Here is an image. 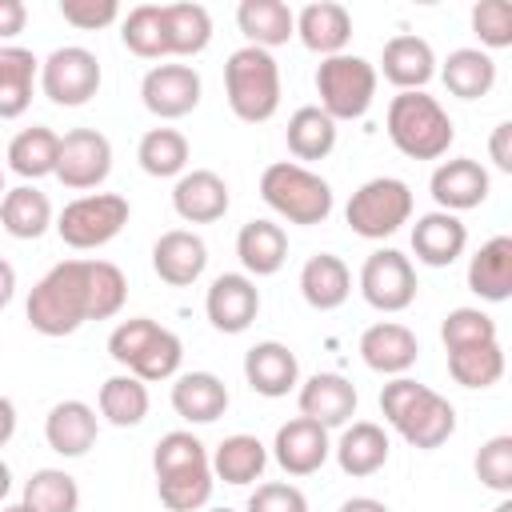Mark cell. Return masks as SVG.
<instances>
[{
  "mask_svg": "<svg viewBox=\"0 0 512 512\" xmlns=\"http://www.w3.org/2000/svg\"><path fill=\"white\" fill-rule=\"evenodd\" d=\"M380 412L412 448L424 452L440 448L456 432V408L412 376H392L380 388Z\"/></svg>",
  "mask_w": 512,
  "mask_h": 512,
  "instance_id": "cell-1",
  "label": "cell"
},
{
  "mask_svg": "<svg viewBox=\"0 0 512 512\" xmlns=\"http://www.w3.org/2000/svg\"><path fill=\"white\" fill-rule=\"evenodd\" d=\"M84 320H88V260H60L36 280L28 296V324L40 336H72Z\"/></svg>",
  "mask_w": 512,
  "mask_h": 512,
  "instance_id": "cell-2",
  "label": "cell"
},
{
  "mask_svg": "<svg viewBox=\"0 0 512 512\" xmlns=\"http://www.w3.org/2000/svg\"><path fill=\"white\" fill-rule=\"evenodd\" d=\"M384 124H388V140L408 160H440L456 136L452 116L428 92H396Z\"/></svg>",
  "mask_w": 512,
  "mask_h": 512,
  "instance_id": "cell-3",
  "label": "cell"
},
{
  "mask_svg": "<svg viewBox=\"0 0 512 512\" xmlns=\"http://www.w3.org/2000/svg\"><path fill=\"white\" fill-rule=\"evenodd\" d=\"M108 356L128 368L136 380L152 384V380H172L180 372V360H184V344L176 332L160 328L156 320L148 316H132L124 324L112 328L108 336Z\"/></svg>",
  "mask_w": 512,
  "mask_h": 512,
  "instance_id": "cell-4",
  "label": "cell"
},
{
  "mask_svg": "<svg viewBox=\"0 0 512 512\" xmlns=\"http://www.w3.org/2000/svg\"><path fill=\"white\" fill-rule=\"evenodd\" d=\"M260 196L276 216H284L288 224H304V228L324 224L332 212V184L296 160L268 164L260 172Z\"/></svg>",
  "mask_w": 512,
  "mask_h": 512,
  "instance_id": "cell-5",
  "label": "cell"
},
{
  "mask_svg": "<svg viewBox=\"0 0 512 512\" xmlns=\"http://www.w3.org/2000/svg\"><path fill=\"white\" fill-rule=\"evenodd\" d=\"M224 92L228 108L244 124H264L280 108V64L272 60V52L244 44L224 64Z\"/></svg>",
  "mask_w": 512,
  "mask_h": 512,
  "instance_id": "cell-6",
  "label": "cell"
},
{
  "mask_svg": "<svg viewBox=\"0 0 512 512\" xmlns=\"http://www.w3.org/2000/svg\"><path fill=\"white\" fill-rule=\"evenodd\" d=\"M316 92V108H324L332 120H360L376 100V64L352 52L328 56L316 68Z\"/></svg>",
  "mask_w": 512,
  "mask_h": 512,
  "instance_id": "cell-7",
  "label": "cell"
},
{
  "mask_svg": "<svg viewBox=\"0 0 512 512\" xmlns=\"http://www.w3.org/2000/svg\"><path fill=\"white\" fill-rule=\"evenodd\" d=\"M344 220L356 236L364 240H384L392 232H400L408 220H412V188L396 176H376V180H364L348 208H344Z\"/></svg>",
  "mask_w": 512,
  "mask_h": 512,
  "instance_id": "cell-8",
  "label": "cell"
},
{
  "mask_svg": "<svg viewBox=\"0 0 512 512\" xmlns=\"http://www.w3.org/2000/svg\"><path fill=\"white\" fill-rule=\"evenodd\" d=\"M132 208L124 196L116 192H92V196H76L72 204H64L60 220H56V232L68 248H104L108 240H116L128 224Z\"/></svg>",
  "mask_w": 512,
  "mask_h": 512,
  "instance_id": "cell-9",
  "label": "cell"
},
{
  "mask_svg": "<svg viewBox=\"0 0 512 512\" xmlns=\"http://www.w3.org/2000/svg\"><path fill=\"white\" fill-rule=\"evenodd\" d=\"M40 88L52 104L60 108H80L96 96L100 88V60L96 52L80 48V44H64L56 48L44 64H40Z\"/></svg>",
  "mask_w": 512,
  "mask_h": 512,
  "instance_id": "cell-10",
  "label": "cell"
},
{
  "mask_svg": "<svg viewBox=\"0 0 512 512\" xmlns=\"http://www.w3.org/2000/svg\"><path fill=\"white\" fill-rule=\"evenodd\" d=\"M108 172H112V144H108L104 132L72 128V132L60 136V156H56V172L52 176L64 188H76V192L96 188V184L108 180Z\"/></svg>",
  "mask_w": 512,
  "mask_h": 512,
  "instance_id": "cell-11",
  "label": "cell"
},
{
  "mask_svg": "<svg viewBox=\"0 0 512 512\" xmlns=\"http://www.w3.org/2000/svg\"><path fill=\"white\" fill-rule=\"evenodd\" d=\"M360 292L376 312H404L416 300V268L404 252L380 248L360 268Z\"/></svg>",
  "mask_w": 512,
  "mask_h": 512,
  "instance_id": "cell-12",
  "label": "cell"
},
{
  "mask_svg": "<svg viewBox=\"0 0 512 512\" xmlns=\"http://www.w3.org/2000/svg\"><path fill=\"white\" fill-rule=\"evenodd\" d=\"M140 100L160 120H180L200 104V72L192 64H156L140 80Z\"/></svg>",
  "mask_w": 512,
  "mask_h": 512,
  "instance_id": "cell-13",
  "label": "cell"
},
{
  "mask_svg": "<svg viewBox=\"0 0 512 512\" xmlns=\"http://www.w3.org/2000/svg\"><path fill=\"white\" fill-rule=\"evenodd\" d=\"M204 312H208V320H212L216 332H228V336L244 332L256 320V312H260V288H256V280L244 276V272H220L212 280L208 296H204Z\"/></svg>",
  "mask_w": 512,
  "mask_h": 512,
  "instance_id": "cell-14",
  "label": "cell"
},
{
  "mask_svg": "<svg viewBox=\"0 0 512 512\" xmlns=\"http://www.w3.org/2000/svg\"><path fill=\"white\" fill-rule=\"evenodd\" d=\"M428 188H432V200L440 204V212H452V216H456V212L480 208V204L488 200L492 180H488V168H484L480 160L456 156V160H444V164L432 172Z\"/></svg>",
  "mask_w": 512,
  "mask_h": 512,
  "instance_id": "cell-15",
  "label": "cell"
},
{
  "mask_svg": "<svg viewBox=\"0 0 512 512\" xmlns=\"http://www.w3.org/2000/svg\"><path fill=\"white\" fill-rule=\"evenodd\" d=\"M332 444H328V428H320L316 420L308 416H296L288 424L276 428V440H272V456L276 464L288 472V476H312L324 468Z\"/></svg>",
  "mask_w": 512,
  "mask_h": 512,
  "instance_id": "cell-16",
  "label": "cell"
},
{
  "mask_svg": "<svg viewBox=\"0 0 512 512\" xmlns=\"http://www.w3.org/2000/svg\"><path fill=\"white\" fill-rule=\"evenodd\" d=\"M356 388L352 380H344L340 372H316L300 384L296 392V404H300V416L316 420L320 428H344L352 416H356Z\"/></svg>",
  "mask_w": 512,
  "mask_h": 512,
  "instance_id": "cell-17",
  "label": "cell"
},
{
  "mask_svg": "<svg viewBox=\"0 0 512 512\" xmlns=\"http://www.w3.org/2000/svg\"><path fill=\"white\" fill-rule=\"evenodd\" d=\"M420 356V340L408 324L380 320L360 332V360L380 376H404Z\"/></svg>",
  "mask_w": 512,
  "mask_h": 512,
  "instance_id": "cell-18",
  "label": "cell"
},
{
  "mask_svg": "<svg viewBox=\"0 0 512 512\" xmlns=\"http://www.w3.org/2000/svg\"><path fill=\"white\" fill-rule=\"evenodd\" d=\"M244 380L252 392L268 396V400H280L288 396L296 384H300V364H296V352L280 340H260L244 352Z\"/></svg>",
  "mask_w": 512,
  "mask_h": 512,
  "instance_id": "cell-19",
  "label": "cell"
},
{
  "mask_svg": "<svg viewBox=\"0 0 512 512\" xmlns=\"http://www.w3.org/2000/svg\"><path fill=\"white\" fill-rule=\"evenodd\" d=\"M232 196H228V184L220 172L212 168H192L176 180L172 188V208L180 220L188 224H216L224 212H228Z\"/></svg>",
  "mask_w": 512,
  "mask_h": 512,
  "instance_id": "cell-20",
  "label": "cell"
},
{
  "mask_svg": "<svg viewBox=\"0 0 512 512\" xmlns=\"http://www.w3.org/2000/svg\"><path fill=\"white\" fill-rule=\"evenodd\" d=\"M152 268H156V276H160L164 284L188 288V284H196V280L204 276V268H208V244H204L196 232H188V228H172V232H164V236L152 244Z\"/></svg>",
  "mask_w": 512,
  "mask_h": 512,
  "instance_id": "cell-21",
  "label": "cell"
},
{
  "mask_svg": "<svg viewBox=\"0 0 512 512\" xmlns=\"http://www.w3.org/2000/svg\"><path fill=\"white\" fill-rule=\"evenodd\" d=\"M296 36L308 52L316 56H340L352 40V16L344 4L336 0H316V4H304L296 12Z\"/></svg>",
  "mask_w": 512,
  "mask_h": 512,
  "instance_id": "cell-22",
  "label": "cell"
},
{
  "mask_svg": "<svg viewBox=\"0 0 512 512\" xmlns=\"http://www.w3.org/2000/svg\"><path fill=\"white\" fill-rule=\"evenodd\" d=\"M464 248H468V228L452 212L436 208V212H424L412 224V252L428 268H448L452 260L464 256Z\"/></svg>",
  "mask_w": 512,
  "mask_h": 512,
  "instance_id": "cell-23",
  "label": "cell"
},
{
  "mask_svg": "<svg viewBox=\"0 0 512 512\" xmlns=\"http://www.w3.org/2000/svg\"><path fill=\"white\" fill-rule=\"evenodd\" d=\"M96 432H100L96 408L84 400H60L44 416V440L56 456H84L96 444Z\"/></svg>",
  "mask_w": 512,
  "mask_h": 512,
  "instance_id": "cell-24",
  "label": "cell"
},
{
  "mask_svg": "<svg viewBox=\"0 0 512 512\" xmlns=\"http://www.w3.org/2000/svg\"><path fill=\"white\" fill-rule=\"evenodd\" d=\"M380 68H384V80L396 84L400 92H424V84L436 76V52L428 40L404 32L384 44Z\"/></svg>",
  "mask_w": 512,
  "mask_h": 512,
  "instance_id": "cell-25",
  "label": "cell"
},
{
  "mask_svg": "<svg viewBox=\"0 0 512 512\" xmlns=\"http://www.w3.org/2000/svg\"><path fill=\"white\" fill-rule=\"evenodd\" d=\"M332 452H336V464H340L344 476H372V472H380L388 464L392 444H388V432L380 424L352 420V424H344V432H340Z\"/></svg>",
  "mask_w": 512,
  "mask_h": 512,
  "instance_id": "cell-26",
  "label": "cell"
},
{
  "mask_svg": "<svg viewBox=\"0 0 512 512\" xmlns=\"http://www.w3.org/2000/svg\"><path fill=\"white\" fill-rule=\"evenodd\" d=\"M236 24H240L244 40L264 52H272L296 36V12L284 0H240Z\"/></svg>",
  "mask_w": 512,
  "mask_h": 512,
  "instance_id": "cell-27",
  "label": "cell"
},
{
  "mask_svg": "<svg viewBox=\"0 0 512 512\" xmlns=\"http://www.w3.org/2000/svg\"><path fill=\"white\" fill-rule=\"evenodd\" d=\"M348 292H352V272H348V264L340 256L316 252V256L304 260V268H300V296L308 300V308L332 312V308H340L348 300Z\"/></svg>",
  "mask_w": 512,
  "mask_h": 512,
  "instance_id": "cell-28",
  "label": "cell"
},
{
  "mask_svg": "<svg viewBox=\"0 0 512 512\" xmlns=\"http://www.w3.org/2000/svg\"><path fill=\"white\" fill-rule=\"evenodd\" d=\"M172 408L188 424H212L228 412V388L212 372H184L172 384Z\"/></svg>",
  "mask_w": 512,
  "mask_h": 512,
  "instance_id": "cell-29",
  "label": "cell"
},
{
  "mask_svg": "<svg viewBox=\"0 0 512 512\" xmlns=\"http://www.w3.org/2000/svg\"><path fill=\"white\" fill-rule=\"evenodd\" d=\"M236 256L248 276H276L288 260V236L272 220H248L236 232Z\"/></svg>",
  "mask_w": 512,
  "mask_h": 512,
  "instance_id": "cell-30",
  "label": "cell"
},
{
  "mask_svg": "<svg viewBox=\"0 0 512 512\" xmlns=\"http://www.w3.org/2000/svg\"><path fill=\"white\" fill-rule=\"evenodd\" d=\"M468 288L488 304L512 296V236H492L480 244V252L468 260Z\"/></svg>",
  "mask_w": 512,
  "mask_h": 512,
  "instance_id": "cell-31",
  "label": "cell"
},
{
  "mask_svg": "<svg viewBox=\"0 0 512 512\" xmlns=\"http://www.w3.org/2000/svg\"><path fill=\"white\" fill-rule=\"evenodd\" d=\"M40 60L20 44H0V120H16L32 104Z\"/></svg>",
  "mask_w": 512,
  "mask_h": 512,
  "instance_id": "cell-32",
  "label": "cell"
},
{
  "mask_svg": "<svg viewBox=\"0 0 512 512\" xmlns=\"http://www.w3.org/2000/svg\"><path fill=\"white\" fill-rule=\"evenodd\" d=\"M0 224L16 240H40L52 224V200L32 184L8 188L0 200Z\"/></svg>",
  "mask_w": 512,
  "mask_h": 512,
  "instance_id": "cell-33",
  "label": "cell"
},
{
  "mask_svg": "<svg viewBox=\"0 0 512 512\" xmlns=\"http://www.w3.org/2000/svg\"><path fill=\"white\" fill-rule=\"evenodd\" d=\"M208 460H212V476L216 480H224V484H252L268 468V448L256 436L236 432V436H224Z\"/></svg>",
  "mask_w": 512,
  "mask_h": 512,
  "instance_id": "cell-34",
  "label": "cell"
},
{
  "mask_svg": "<svg viewBox=\"0 0 512 512\" xmlns=\"http://www.w3.org/2000/svg\"><path fill=\"white\" fill-rule=\"evenodd\" d=\"M440 80H444V88L452 96L480 100L496 84V60L488 52H480V48H456V52H448V60L440 68Z\"/></svg>",
  "mask_w": 512,
  "mask_h": 512,
  "instance_id": "cell-35",
  "label": "cell"
},
{
  "mask_svg": "<svg viewBox=\"0 0 512 512\" xmlns=\"http://www.w3.org/2000/svg\"><path fill=\"white\" fill-rule=\"evenodd\" d=\"M164 40H168V56H200L212 40L208 8L192 0L164 4Z\"/></svg>",
  "mask_w": 512,
  "mask_h": 512,
  "instance_id": "cell-36",
  "label": "cell"
},
{
  "mask_svg": "<svg viewBox=\"0 0 512 512\" xmlns=\"http://www.w3.org/2000/svg\"><path fill=\"white\" fill-rule=\"evenodd\" d=\"M284 140H288V152L296 160H324L332 148H336V120L316 108V104H304L288 116V128H284Z\"/></svg>",
  "mask_w": 512,
  "mask_h": 512,
  "instance_id": "cell-37",
  "label": "cell"
},
{
  "mask_svg": "<svg viewBox=\"0 0 512 512\" xmlns=\"http://www.w3.org/2000/svg\"><path fill=\"white\" fill-rule=\"evenodd\" d=\"M56 156H60V136L44 124H32L24 132L12 136L8 144V168L24 180H40L56 172Z\"/></svg>",
  "mask_w": 512,
  "mask_h": 512,
  "instance_id": "cell-38",
  "label": "cell"
},
{
  "mask_svg": "<svg viewBox=\"0 0 512 512\" xmlns=\"http://www.w3.org/2000/svg\"><path fill=\"white\" fill-rule=\"evenodd\" d=\"M96 404H100V416L108 420V424H116V428H136L144 416H148V384L144 380H136L132 372H120V376H108L104 384H100V396H96Z\"/></svg>",
  "mask_w": 512,
  "mask_h": 512,
  "instance_id": "cell-39",
  "label": "cell"
},
{
  "mask_svg": "<svg viewBox=\"0 0 512 512\" xmlns=\"http://www.w3.org/2000/svg\"><path fill=\"white\" fill-rule=\"evenodd\" d=\"M212 484H216L212 460L156 476V492H160V504L168 512H196V508H204L212 500Z\"/></svg>",
  "mask_w": 512,
  "mask_h": 512,
  "instance_id": "cell-40",
  "label": "cell"
},
{
  "mask_svg": "<svg viewBox=\"0 0 512 512\" xmlns=\"http://www.w3.org/2000/svg\"><path fill=\"white\" fill-rule=\"evenodd\" d=\"M136 160L148 176L168 180V176H184L188 168V136L176 128H148L136 144Z\"/></svg>",
  "mask_w": 512,
  "mask_h": 512,
  "instance_id": "cell-41",
  "label": "cell"
},
{
  "mask_svg": "<svg viewBox=\"0 0 512 512\" xmlns=\"http://www.w3.org/2000/svg\"><path fill=\"white\" fill-rule=\"evenodd\" d=\"M448 372L464 388H492L504 376V348H500V340L452 348L448 352Z\"/></svg>",
  "mask_w": 512,
  "mask_h": 512,
  "instance_id": "cell-42",
  "label": "cell"
},
{
  "mask_svg": "<svg viewBox=\"0 0 512 512\" xmlns=\"http://www.w3.org/2000/svg\"><path fill=\"white\" fill-rule=\"evenodd\" d=\"M20 504L32 512H76L80 508V484L64 468H40L28 476Z\"/></svg>",
  "mask_w": 512,
  "mask_h": 512,
  "instance_id": "cell-43",
  "label": "cell"
},
{
  "mask_svg": "<svg viewBox=\"0 0 512 512\" xmlns=\"http://www.w3.org/2000/svg\"><path fill=\"white\" fill-rule=\"evenodd\" d=\"M120 40L128 52L144 56V60H160L168 56V40H164V4H136L124 24H120Z\"/></svg>",
  "mask_w": 512,
  "mask_h": 512,
  "instance_id": "cell-44",
  "label": "cell"
},
{
  "mask_svg": "<svg viewBox=\"0 0 512 512\" xmlns=\"http://www.w3.org/2000/svg\"><path fill=\"white\" fill-rule=\"evenodd\" d=\"M128 280L112 260H88V320H108L124 308Z\"/></svg>",
  "mask_w": 512,
  "mask_h": 512,
  "instance_id": "cell-45",
  "label": "cell"
},
{
  "mask_svg": "<svg viewBox=\"0 0 512 512\" xmlns=\"http://www.w3.org/2000/svg\"><path fill=\"white\" fill-rule=\"evenodd\" d=\"M440 340L444 348H468V344H488L496 340V320L480 308H452L440 324Z\"/></svg>",
  "mask_w": 512,
  "mask_h": 512,
  "instance_id": "cell-46",
  "label": "cell"
},
{
  "mask_svg": "<svg viewBox=\"0 0 512 512\" xmlns=\"http://www.w3.org/2000/svg\"><path fill=\"white\" fill-rule=\"evenodd\" d=\"M192 464H208V448L192 432H164L156 440V452H152L156 476L176 472V468H192Z\"/></svg>",
  "mask_w": 512,
  "mask_h": 512,
  "instance_id": "cell-47",
  "label": "cell"
},
{
  "mask_svg": "<svg viewBox=\"0 0 512 512\" xmlns=\"http://www.w3.org/2000/svg\"><path fill=\"white\" fill-rule=\"evenodd\" d=\"M476 476L484 488L508 496L512 492V436H492L476 452Z\"/></svg>",
  "mask_w": 512,
  "mask_h": 512,
  "instance_id": "cell-48",
  "label": "cell"
},
{
  "mask_svg": "<svg viewBox=\"0 0 512 512\" xmlns=\"http://www.w3.org/2000/svg\"><path fill=\"white\" fill-rule=\"evenodd\" d=\"M472 32L484 48H508L512 44V4L508 0H480L472 4Z\"/></svg>",
  "mask_w": 512,
  "mask_h": 512,
  "instance_id": "cell-49",
  "label": "cell"
},
{
  "mask_svg": "<svg viewBox=\"0 0 512 512\" xmlns=\"http://www.w3.org/2000/svg\"><path fill=\"white\" fill-rule=\"evenodd\" d=\"M244 512H308V500H304V492L296 484L268 480V484H256V492L248 496Z\"/></svg>",
  "mask_w": 512,
  "mask_h": 512,
  "instance_id": "cell-50",
  "label": "cell"
},
{
  "mask_svg": "<svg viewBox=\"0 0 512 512\" xmlns=\"http://www.w3.org/2000/svg\"><path fill=\"white\" fill-rule=\"evenodd\" d=\"M60 16L80 32H96L120 16V4L116 0H60Z\"/></svg>",
  "mask_w": 512,
  "mask_h": 512,
  "instance_id": "cell-51",
  "label": "cell"
},
{
  "mask_svg": "<svg viewBox=\"0 0 512 512\" xmlns=\"http://www.w3.org/2000/svg\"><path fill=\"white\" fill-rule=\"evenodd\" d=\"M488 156L500 172H512V120H500L488 136Z\"/></svg>",
  "mask_w": 512,
  "mask_h": 512,
  "instance_id": "cell-52",
  "label": "cell"
},
{
  "mask_svg": "<svg viewBox=\"0 0 512 512\" xmlns=\"http://www.w3.org/2000/svg\"><path fill=\"white\" fill-rule=\"evenodd\" d=\"M24 24H28V8H24V0H0V40L20 36Z\"/></svg>",
  "mask_w": 512,
  "mask_h": 512,
  "instance_id": "cell-53",
  "label": "cell"
},
{
  "mask_svg": "<svg viewBox=\"0 0 512 512\" xmlns=\"http://www.w3.org/2000/svg\"><path fill=\"white\" fill-rule=\"evenodd\" d=\"M12 432H16V404L8 396H0V448L12 440Z\"/></svg>",
  "mask_w": 512,
  "mask_h": 512,
  "instance_id": "cell-54",
  "label": "cell"
},
{
  "mask_svg": "<svg viewBox=\"0 0 512 512\" xmlns=\"http://www.w3.org/2000/svg\"><path fill=\"white\" fill-rule=\"evenodd\" d=\"M340 512H392V508L384 500H376V496H352V500L340 504Z\"/></svg>",
  "mask_w": 512,
  "mask_h": 512,
  "instance_id": "cell-55",
  "label": "cell"
},
{
  "mask_svg": "<svg viewBox=\"0 0 512 512\" xmlns=\"http://www.w3.org/2000/svg\"><path fill=\"white\" fill-rule=\"evenodd\" d=\"M12 296H16V268L0 256V308H4Z\"/></svg>",
  "mask_w": 512,
  "mask_h": 512,
  "instance_id": "cell-56",
  "label": "cell"
},
{
  "mask_svg": "<svg viewBox=\"0 0 512 512\" xmlns=\"http://www.w3.org/2000/svg\"><path fill=\"white\" fill-rule=\"evenodd\" d=\"M8 488H12V472H8V464L0 460V500L8 496Z\"/></svg>",
  "mask_w": 512,
  "mask_h": 512,
  "instance_id": "cell-57",
  "label": "cell"
},
{
  "mask_svg": "<svg viewBox=\"0 0 512 512\" xmlns=\"http://www.w3.org/2000/svg\"><path fill=\"white\" fill-rule=\"evenodd\" d=\"M492 512H512V500H508V496H504V500H500V504H496V508H492Z\"/></svg>",
  "mask_w": 512,
  "mask_h": 512,
  "instance_id": "cell-58",
  "label": "cell"
},
{
  "mask_svg": "<svg viewBox=\"0 0 512 512\" xmlns=\"http://www.w3.org/2000/svg\"><path fill=\"white\" fill-rule=\"evenodd\" d=\"M0 512H32V508H24V504H8V508H0Z\"/></svg>",
  "mask_w": 512,
  "mask_h": 512,
  "instance_id": "cell-59",
  "label": "cell"
},
{
  "mask_svg": "<svg viewBox=\"0 0 512 512\" xmlns=\"http://www.w3.org/2000/svg\"><path fill=\"white\" fill-rule=\"evenodd\" d=\"M4 192H8V188H4V172H0V200H4Z\"/></svg>",
  "mask_w": 512,
  "mask_h": 512,
  "instance_id": "cell-60",
  "label": "cell"
},
{
  "mask_svg": "<svg viewBox=\"0 0 512 512\" xmlns=\"http://www.w3.org/2000/svg\"><path fill=\"white\" fill-rule=\"evenodd\" d=\"M212 512H236V508H212Z\"/></svg>",
  "mask_w": 512,
  "mask_h": 512,
  "instance_id": "cell-61",
  "label": "cell"
}]
</instances>
